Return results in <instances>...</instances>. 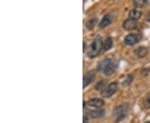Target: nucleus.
Returning <instances> with one entry per match:
<instances>
[{"mask_svg": "<svg viewBox=\"0 0 150 123\" xmlns=\"http://www.w3.org/2000/svg\"><path fill=\"white\" fill-rule=\"evenodd\" d=\"M118 90V82H111L107 87L104 89L103 92V96L104 97H110L112 96Z\"/></svg>", "mask_w": 150, "mask_h": 123, "instance_id": "20e7f679", "label": "nucleus"}, {"mask_svg": "<svg viewBox=\"0 0 150 123\" xmlns=\"http://www.w3.org/2000/svg\"><path fill=\"white\" fill-rule=\"evenodd\" d=\"M96 23H97V18H91L90 20H88V21L87 22V23H86V27H87L88 29L92 30L93 27H95Z\"/></svg>", "mask_w": 150, "mask_h": 123, "instance_id": "2eb2a0df", "label": "nucleus"}, {"mask_svg": "<svg viewBox=\"0 0 150 123\" xmlns=\"http://www.w3.org/2000/svg\"><path fill=\"white\" fill-rule=\"evenodd\" d=\"M145 123H150V122H145Z\"/></svg>", "mask_w": 150, "mask_h": 123, "instance_id": "5701e85b", "label": "nucleus"}, {"mask_svg": "<svg viewBox=\"0 0 150 123\" xmlns=\"http://www.w3.org/2000/svg\"><path fill=\"white\" fill-rule=\"evenodd\" d=\"M134 53L138 58H144L145 56L148 54V49L145 47H139L134 51Z\"/></svg>", "mask_w": 150, "mask_h": 123, "instance_id": "1a4fd4ad", "label": "nucleus"}, {"mask_svg": "<svg viewBox=\"0 0 150 123\" xmlns=\"http://www.w3.org/2000/svg\"><path fill=\"white\" fill-rule=\"evenodd\" d=\"M112 47V39L111 38H108L106 41L103 43V50L108 51L109 49H111Z\"/></svg>", "mask_w": 150, "mask_h": 123, "instance_id": "4468645a", "label": "nucleus"}, {"mask_svg": "<svg viewBox=\"0 0 150 123\" xmlns=\"http://www.w3.org/2000/svg\"><path fill=\"white\" fill-rule=\"evenodd\" d=\"M138 26V21L137 20H134V19H131V18H129V19H126L125 21L123 22V27L127 30V31H129V30H134Z\"/></svg>", "mask_w": 150, "mask_h": 123, "instance_id": "423d86ee", "label": "nucleus"}, {"mask_svg": "<svg viewBox=\"0 0 150 123\" xmlns=\"http://www.w3.org/2000/svg\"><path fill=\"white\" fill-rule=\"evenodd\" d=\"M115 70H116V65L114 64L113 63H112L111 64L108 65L107 67L103 70V72L105 75L110 76V75H112V73L115 72Z\"/></svg>", "mask_w": 150, "mask_h": 123, "instance_id": "9b49d317", "label": "nucleus"}, {"mask_svg": "<svg viewBox=\"0 0 150 123\" xmlns=\"http://www.w3.org/2000/svg\"><path fill=\"white\" fill-rule=\"evenodd\" d=\"M141 39V36L139 34H136V33H131L127 35L124 38V43L127 46H133L134 44L138 43Z\"/></svg>", "mask_w": 150, "mask_h": 123, "instance_id": "7ed1b4c3", "label": "nucleus"}, {"mask_svg": "<svg viewBox=\"0 0 150 123\" xmlns=\"http://www.w3.org/2000/svg\"><path fill=\"white\" fill-rule=\"evenodd\" d=\"M104 114H105V112L102 109H96L90 112V116L92 118H100L103 117Z\"/></svg>", "mask_w": 150, "mask_h": 123, "instance_id": "9d476101", "label": "nucleus"}, {"mask_svg": "<svg viewBox=\"0 0 150 123\" xmlns=\"http://www.w3.org/2000/svg\"><path fill=\"white\" fill-rule=\"evenodd\" d=\"M83 123H88V118L86 116L83 117Z\"/></svg>", "mask_w": 150, "mask_h": 123, "instance_id": "412c9836", "label": "nucleus"}, {"mask_svg": "<svg viewBox=\"0 0 150 123\" xmlns=\"http://www.w3.org/2000/svg\"><path fill=\"white\" fill-rule=\"evenodd\" d=\"M133 81H134V76L132 75V74H129V75L124 79V81H123V86H129L132 83Z\"/></svg>", "mask_w": 150, "mask_h": 123, "instance_id": "f3484780", "label": "nucleus"}, {"mask_svg": "<svg viewBox=\"0 0 150 123\" xmlns=\"http://www.w3.org/2000/svg\"><path fill=\"white\" fill-rule=\"evenodd\" d=\"M147 22H150V12L148 13V16H147Z\"/></svg>", "mask_w": 150, "mask_h": 123, "instance_id": "4be33fe9", "label": "nucleus"}, {"mask_svg": "<svg viewBox=\"0 0 150 123\" xmlns=\"http://www.w3.org/2000/svg\"><path fill=\"white\" fill-rule=\"evenodd\" d=\"M87 105H88V108L89 107V108H93V110H96V109H100V107H102L104 105V102L103 100L99 98H93L87 102Z\"/></svg>", "mask_w": 150, "mask_h": 123, "instance_id": "39448f33", "label": "nucleus"}, {"mask_svg": "<svg viewBox=\"0 0 150 123\" xmlns=\"http://www.w3.org/2000/svg\"><path fill=\"white\" fill-rule=\"evenodd\" d=\"M112 22V16L111 14H106V15H104L103 18H102V20L100 22V23H99V25H98V27L99 28H104V27H106L108 25H110L111 24V22Z\"/></svg>", "mask_w": 150, "mask_h": 123, "instance_id": "0eeeda50", "label": "nucleus"}, {"mask_svg": "<svg viewBox=\"0 0 150 123\" xmlns=\"http://www.w3.org/2000/svg\"><path fill=\"white\" fill-rule=\"evenodd\" d=\"M126 113H127V107H125L124 105L117 107L114 110V112H113V117H114V119H115V122H118L121 120H123L126 116Z\"/></svg>", "mask_w": 150, "mask_h": 123, "instance_id": "f03ea898", "label": "nucleus"}, {"mask_svg": "<svg viewBox=\"0 0 150 123\" xmlns=\"http://www.w3.org/2000/svg\"><path fill=\"white\" fill-rule=\"evenodd\" d=\"M95 77V73L93 72H89L83 77V88H85L87 86H88Z\"/></svg>", "mask_w": 150, "mask_h": 123, "instance_id": "6e6552de", "label": "nucleus"}, {"mask_svg": "<svg viewBox=\"0 0 150 123\" xmlns=\"http://www.w3.org/2000/svg\"><path fill=\"white\" fill-rule=\"evenodd\" d=\"M141 15H142V13L140 11L137 10V9H133L129 12V18L131 19H134V20H138L141 18Z\"/></svg>", "mask_w": 150, "mask_h": 123, "instance_id": "f8f14e48", "label": "nucleus"}, {"mask_svg": "<svg viewBox=\"0 0 150 123\" xmlns=\"http://www.w3.org/2000/svg\"><path fill=\"white\" fill-rule=\"evenodd\" d=\"M104 86H105V81H99L96 84V86H95V90L99 91V90H101V89H103L104 87Z\"/></svg>", "mask_w": 150, "mask_h": 123, "instance_id": "a211bd4d", "label": "nucleus"}, {"mask_svg": "<svg viewBox=\"0 0 150 123\" xmlns=\"http://www.w3.org/2000/svg\"><path fill=\"white\" fill-rule=\"evenodd\" d=\"M148 4H149L148 0H136L134 2V4L136 8H144Z\"/></svg>", "mask_w": 150, "mask_h": 123, "instance_id": "dca6fc26", "label": "nucleus"}, {"mask_svg": "<svg viewBox=\"0 0 150 123\" xmlns=\"http://www.w3.org/2000/svg\"><path fill=\"white\" fill-rule=\"evenodd\" d=\"M103 48V44L102 38L100 36H97L88 50V56L90 58H95L100 53Z\"/></svg>", "mask_w": 150, "mask_h": 123, "instance_id": "f257e3e1", "label": "nucleus"}, {"mask_svg": "<svg viewBox=\"0 0 150 123\" xmlns=\"http://www.w3.org/2000/svg\"><path fill=\"white\" fill-rule=\"evenodd\" d=\"M149 70H148V69H144L143 70V72H142V73H143L144 76L148 75V74H149Z\"/></svg>", "mask_w": 150, "mask_h": 123, "instance_id": "aec40b11", "label": "nucleus"}, {"mask_svg": "<svg viewBox=\"0 0 150 123\" xmlns=\"http://www.w3.org/2000/svg\"><path fill=\"white\" fill-rule=\"evenodd\" d=\"M112 63V61L111 60V59H105V60L102 61V62L98 64V69L99 70V71H102V72H103V70L105 69L108 65L111 64Z\"/></svg>", "mask_w": 150, "mask_h": 123, "instance_id": "ddd939ff", "label": "nucleus"}, {"mask_svg": "<svg viewBox=\"0 0 150 123\" xmlns=\"http://www.w3.org/2000/svg\"><path fill=\"white\" fill-rule=\"evenodd\" d=\"M146 106L150 108V94L149 96L147 97V100H146Z\"/></svg>", "mask_w": 150, "mask_h": 123, "instance_id": "6ab92c4d", "label": "nucleus"}]
</instances>
